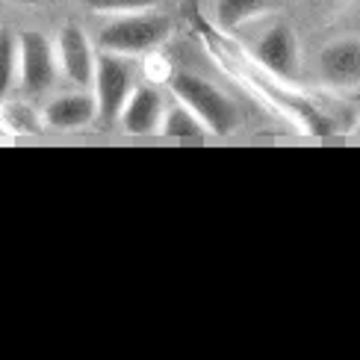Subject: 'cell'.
Masks as SVG:
<instances>
[{
  "mask_svg": "<svg viewBox=\"0 0 360 360\" xmlns=\"http://www.w3.org/2000/svg\"><path fill=\"white\" fill-rule=\"evenodd\" d=\"M169 86L180 103L195 112L204 122L207 133H216V136H228L239 127V110L236 103L221 92L216 83H210L204 77L192 71H177L169 77Z\"/></svg>",
  "mask_w": 360,
  "mask_h": 360,
  "instance_id": "6da1fadb",
  "label": "cell"
},
{
  "mask_svg": "<svg viewBox=\"0 0 360 360\" xmlns=\"http://www.w3.org/2000/svg\"><path fill=\"white\" fill-rule=\"evenodd\" d=\"M172 33V21L162 12H127V15H115V18L101 30V51H112V53H127V56H139L160 48L162 41Z\"/></svg>",
  "mask_w": 360,
  "mask_h": 360,
  "instance_id": "7a4b0ae2",
  "label": "cell"
},
{
  "mask_svg": "<svg viewBox=\"0 0 360 360\" xmlns=\"http://www.w3.org/2000/svg\"><path fill=\"white\" fill-rule=\"evenodd\" d=\"M95 101H98V124L110 127L118 122L130 92L136 89V65L127 53L101 51L95 65Z\"/></svg>",
  "mask_w": 360,
  "mask_h": 360,
  "instance_id": "3957f363",
  "label": "cell"
},
{
  "mask_svg": "<svg viewBox=\"0 0 360 360\" xmlns=\"http://www.w3.org/2000/svg\"><path fill=\"white\" fill-rule=\"evenodd\" d=\"M56 48L39 30L18 33V83L27 95L48 92L56 80Z\"/></svg>",
  "mask_w": 360,
  "mask_h": 360,
  "instance_id": "277c9868",
  "label": "cell"
},
{
  "mask_svg": "<svg viewBox=\"0 0 360 360\" xmlns=\"http://www.w3.org/2000/svg\"><path fill=\"white\" fill-rule=\"evenodd\" d=\"M254 63H260V68L272 80H292L298 71V39L290 30V24L275 21L272 27H266L254 41Z\"/></svg>",
  "mask_w": 360,
  "mask_h": 360,
  "instance_id": "5b68a950",
  "label": "cell"
},
{
  "mask_svg": "<svg viewBox=\"0 0 360 360\" xmlns=\"http://www.w3.org/2000/svg\"><path fill=\"white\" fill-rule=\"evenodd\" d=\"M56 59L71 83H77L80 89H89L95 83L98 53L92 51V41L83 33V27H77V24L63 27V33L56 39Z\"/></svg>",
  "mask_w": 360,
  "mask_h": 360,
  "instance_id": "8992f818",
  "label": "cell"
},
{
  "mask_svg": "<svg viewBox=\"0 0 360 360\" xmlns=\"http://www.w3.org/2000/svg\"><path fill=\"white\" fill-rule=\"evenodd\" d=\"M319 80L334 89L360 86V36H342L319 51Z\"/></svg>",
  "mask_w": 360,
  "mask_h": 360,
  "instance_id": "52a82bcc",
  "label": "cell"
},
{
  "mask_svg": "<svg viewBox=\"0 0 360 360\" xmlns=\"http://www.w3.org/2000/svg\"><path fill=\"white\" fill-rule=\"evenodd\" d=\"M162 112H166V101L154 86H136L130 92L127 103L118 122H122L124 133L130 136H151L162 124Z\"/></svg>",
  "mask_w": 360,
  "mask_h": 360,
  "instance_id": "ba28073f",
  "label": "cell"
},
{
  "mask_svg": "<svg viewBox=\"0 0 360 360\" xmlns=\"http://www.w3.org/2000/svg\"><path fill=\"white\" fill-rule=\"evenodd\" d=\"M41 122L51 130H80L86 124L98 122V101L95 92H65L53 101L41 112Z\"/></svg>",
  "mask_w": 360,
  "mask_h": 360,
  "instance_id": "9c48e42d",
  "label": "cell"
},
{
  "mask_svg": "<svg viewBox=\"0 0 360 360\" xmlns=\"http://www.w3.org/2000/svg\"><path fill=\"white\" fill-rule=\"evenodd\" d=\"M281 0H216V21L221 30H233L245 27L248 21H257L263 15L278 12Z\"/></svg>",
  "mask_w": 360,
  "mask_h": 360,
  "instance_id": "30bf717a",
  "label": "cell"
},
{
  "mask_svg": "<svg viewBox=\"0 0 360 360\" xmlns=\"http://www.w3.org/2000/svg\"><path fill=\"white\" fill-rule=\"evenodd\" d=\"M162 136H174V139H186V136H204L207 127L198 115H195L186 103H174L162 112V124H160Z\"/></svg>",
  "mask_w": 360,
  "mask_h": 360,
  "instance_id": "8fae6325",
  "label": "cell"
},
{
  "mask_svg": "<svg viewBox=\"0 0 360 360\" xmlns=\"http://www.w3.org/2000/svg\"><path fill=\"white\" fill-rule=\"evenodd\" d=\"M15 77H18V36L0 30V101L9 95Z\"/></svg>",
  "mask_w": 360,
  "mask_h": 360,
  "instance_id": "7c38bea8",
  "label": "cell"
},
{
  "mask_svg": "<svg viewBox=\"0 0 360 360\" xmlns=\"http://www.w3.org/2000/svg\"><path fill=\"white\" fill-rule=\"evenodd\" d=\"M83 4L101 15H127V12L151 9L157 6V0H83Z\"/></svg>",
  "mask_w": 360,
  "mask_h": 360,
  "instance_id": "4fadbf2b",
  "label": "cell"
},
{
  "mask_svg": "<svg viewBox=\"0 0 360 360\" xmlns=\"http://www.w3.org/2000/svg\"><path fill=\"white\" fill-rule=\"evenodd\" d=\"M6 122H9L12 130H18V133H36L39 130V118L30 112L24 103H15V107H9Z\"/></svg>",
  "mask_w": 360,
  "mask_h": 360,
  "instance_id": "5bb4252c",
  "label": "cell"
}]
</instances>
